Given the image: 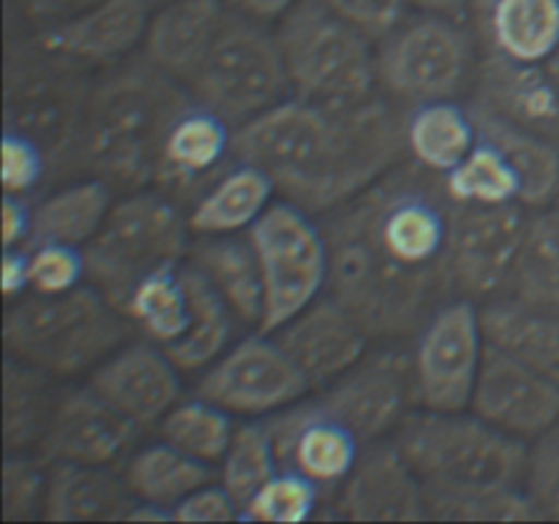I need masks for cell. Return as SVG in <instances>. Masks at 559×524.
<instances>
[{"label":"cell","mask_w":559,"mask_h":524,"mask_svg":"<svg viewBox=\"0 0 559 524\" xmlns=\"http://www.w3.org/2000/svg\"><path fill=\"white\" fill-rule=\"evenodd\" d=\"M524 489L533 497L540 519L559 522V420L544 434L535 437V445L530 448L527 473H524Z\"/></svg>","instance_id":"f6af8a7d"},{"label":"cell","mask_w":559,"mask_h":524,"mask_svg":"<svg viewBox=\"0 0 559 524\" xmlns=\"http://www.w3.org/2000/svg\"><path fill=\"white\" fill-rule=\"evenodd\" d=\"M273 194L276 186L262 169L238 162L197 196L186 222L197 238L243 233L271 207Z\"/></svg>","instance_id":"f546056e"},{"label":"cell","mask_w":559,"mask_h":524,"mask_svg":"<svg viewBox=\"0 0 559 524\" xmlns=\"http://www.w3.org/2000/svg\"><path fill=\"white\" fill-rule=\"evenodd\" d=\"M151 14V0H96L69 20L44 25L36 44L80 66L118 63L140 47Z\"/></svg>","instance_id":"603a6c76"},{"label":"cell","mask_w":559,"mask_h":524,"mask_svg":"<svg viewBox=\"0 0 559 524\" xmlns=\"http://www.w3.org/2000/svg\"><path fill=\"white\" fill-rule=\"evenodd\" d=\"M218 467H222V486L238 500L243 511L246 502L278 473V458L267 424L235 426V434Z\"/></svg>","instance_id":"b9f144b4"},{"label":"cell","mask_w":559,"mask_h":524,"mask_svg":"<svg viewBox=\"0 0 559 524\" xmlns=\"http://www.w3.org/2000/svg\"><path fill=\"white\" fill-rule=\"evenodd\" d=\"M407 120L380 96L349 104L284 98L238 126L235 162L273 180L278 194L306 213H331L399 167L407 153Z\"/></svg>","instance_id":"7a4b0ae2"},{"label":"cell","mask_w":559,"mask_h":524,"mask_svg":"<svg viewBox=\"0 0 559 524\" xmlns=\"http://www.w3.org/2000/svg\"><path fill=\"white\" fill-rule=\"evenodd\" d=\"M322 491L304 475L278 469L254 497L243 505L240 519L249 522H306L314 516V508L320 505Z\"/></svg>","instance_id":"7bdbcfd3"},{"label":"cell","mask_w":559,"mask_h":524,"mask_svg":"<svg viewBox=\"0 0 559 524\" xmlns=\"http://www.w3.org/2000/svg\"><path fill=\"white\" fill-rule=\"evenodd\" d=\"M271 431L278 469L304 475L325 491L338 489L358 464L364 445L338 418H333L320 402L289 404L265 420Z\"/></svg>","instance_id":"2e32d148"},{"label":"cell","mask_w":559,"mask_h":524,"mask_svg":"<svg viewBox=\"0 0 559 524\" xmlns=\"http://www.w3.org/2000/svg\"><path fill=\"white\" fill-rule=\"evenodd\" d=\"M33 235V207L25 196L5 194L3 200V249H25Z\"/></svg>","instance_id":"f907efd6"},{"label":"cell","mask_w":559,"mask_h":524,"mask_svg":"<svg viewBox=\"0 0 559 524\" xmlns=\"http://www.w3.org/2000/svg\"><path fill=\"white\" fill-rule=\"evenodd\" d=\"M153 5H162V3H167V0H151Z\"/></svg>","instance_id":"9f6ffc18"},{"label":"cell","mask_w":559,"mask_h":524,"mask_svg":"<svg viewBox=\"0 0 559 524\" xmlns=\"http://www.w3.org/2000/svg\"><path fill=\"white\" fill-rule=\"evenodd\" d=\"M191 102L178 80L147 60L123 66L91 91L71 156L112 189H145L169 129Z\"/></svg>","instance_id":"3957f363"},{"label":"cell","mask_w":559,"mask_h":524,"mask_svg":"<svg viewBox=\"0 0 559 524\" xmlns=\"http://www.w3.org/2000/svg\"><path fill=\"white\" fill-rule=\"evenodd\" d=\"M27 251V293L63 295L85 282V254L76 246L36 243Z\"/></svg>","instance_id":"ee69618b"},{"label":"cell","mask_w":559,"mask_h":524,"mask_svg":"<svg viewBox=\"0 0 559 524\" xmlns=\"http://www.w3.org/2000/svg\"><path fill=\"white\" fill-rule=\"evenodd\" d=\"M527 216L519 202L475 205L451 200L448 273L453 293L467 300H489L506 293Z\"/></svg>","instance_id":"4fadbf2b"},{"label":"cell","mask_w":559,"mask_h":524,"mask_svg":"<svg viewBox=\"0 0 559 524\" xmlns=\"http://www.w3.org/2000/svg\"><path fill=\"white\" fill-rule=\"evenodd\" d=\"M473 104L559 142V93L544 63H516L486 52L475 69Z\"/></svg>","instance_id":"cb8c5ba5"},{"label":"cell","mask_w":559,"mask_h":524,"mask_svg":"<svg viewBox=\"0 0 559 524\" xmlns=\"http://www.w3.org/2000/svg\"><path fill=\"white\" fill-rule=\"evenodd\" d=\"M338 513L349 522H415L426 513L424 480L393 442H371L342 484Z\"/></svg>","instance_id":"d6986e66"},{"label":"cell","mask_w":559,"mask_h":524,"mask_svg":"<svg viewBox=\"0 0 559 524\" xmlns=\"http://www.w3.org/2000/svg\"><path fill=\"white\" fill-rule=\"evenodd\" d=\"M233 142L235 131L222 115L191 102L164 140L153 186L169 200L200 196L227 169Z\"/></svg>","instance_id":"7402d4cb"},{"label":"cell","mask_w":559,"mask_h":524,"mask_svg":"<svg viewBox=\"0 0 559 524\" xmlns=\"http://www.w3.org/2000/svg\"><path fill=\"white\" fill-rule=\"evenodd\" d=\"M47 478L31 458L9 456L3 462V508L9 519L31 516L38 505H44Z\"/></svg>","instance_id":"c3c4849f"},{"label":"cell","mask_w":559,"mask_h":524,"mask_svg":"<svg viewBox=\"0 0 559 524\" xmlns=\"http://www.w3.org/2000/svg\"><path fill=\"white\" fill-rule=\"evenodd\" d=\"M175 522H233L240 519V505L224 486L205 484L173 508Z\"/></svg>","instance_id":"681fc988"},{"label":"cell","mask_w":559,"mask_h":524,"mask_svg":"<svg viewBox=\"0 0 559 524\" xmlns=\"http://www.w3.org/2000/svg\"><path fill=\"white\" fill-rule=\"evenodd\" d=\"M49 374L25 360H9L3 374V431L5 445L27 448L41 442L52 418Z\"/></svg>","instance_id":"f35d334b"},{"label":"cell","mask_w":559,"mask_h":524,"mask_svg":"<svg viewBox=\"0 0 559 524\" xmlns=\"http://www.w3.org/2000/svg\"><path fill=\"white\" fill-rule=\"evenodd\" d=\"M158 431L164 442L213 467V464H222L235 434V424L227 409L197 396L191 402L175 404L162 418Z\"/></svg>","instance_id":"ab89813d"},{"label":"cell","mask_w":559,"mask_h":524,"mask_svg":"<svg viewBox=\"0 0 559 524\" xmlns=\"http://www.w3.org/2000/svg\"><path fill=\"white\" fill-rule=\"evenodd\" d=\"M404 134H407V153L413 162L437 175L456 169L480 140L473 109L462 107L453 98L413 107Z\"/></svg>","instance_id":"1f68e13d"},{"label":"cell","mask_w":559,"mask_h":524,"mask_svg":"<svg viewBox=\"0 0 559 524\" xmlns=\"http://www.w3.org/2000/svg\"><path fill=\"white\" fill-rule=\"evenodd\" d=\"M278 347L304 371L311 388L331 385L366 355L369 333L333 295L317 298L273 331Z\"/></svg>","instance_id":"ffe728a7"},{"label":"cell","mask_w":559,"mask_h":524,"mask_svg":"<svg viewBox=\"0 0 559 524\" xmlns=\"http://www.w3.org/2000/svg\"><path fill=\"white\" fill-rule=\"evenodd\" d=\"M229 14L227 0H167L147 22L142 52L151 66L189 85Z\"/></svg>","instance_id":"d4e9b609"},{"label":"cell","mask_w":559,"mask_h":524,"mask_svg":"<svg viewBox=\"0 0 559 524\" xmlns=\"http://www.w3.org/2000/svg\"><path fill=\"white\" fill-rule=\"evenodd\" d=\"M298 0H227L235 14H243L257 22H278Z\"/></svg>","instance_id":"db71d44e"},{"label":"cell","mask_w":559,"mask_h":524,"mask_svg":"<svg viewBox=\"0 0 559 524\" xmlns=\"http://www.w3.org/2000/svg\"><path fill=\"white\" fill-rule=\"evenodd\" d=\"M131 322L91 284L63 295H22L3 320V342L14 358L52 377L96 369L126 342Z\"/></svg>","instance_id":"277c9868"},{"label":"cell","mask_w":559,"mask_h":524,"mask_svg":"<svg viewBox=\"0 0 559 524\" xmlns=\"http://www.w3.org/2000/svg\"><path fill=\"white\" fill-rule=\"evenodd\" d=\"M3 293L9 300L22 298L27 293V251L5 249L3 251Z\"/></svg>","instance_id":"f5cc1de1"},{"label":"cell","mask_w":559,"mask_h":524,"mask_svg":"<svg viewBox=\"0 0 559 524\" xmlns=\"http://www.w3.org/2000/svg\"><path fill=\"white\" fill-rule=\"evenodd\" d=\"M295 96L314 104H349L371 96L377 52L371 38L320 0H298L276 27Z\"/></svg>","instance_id":"52a82bcc"},{"label":"cell","mask_w":559,"mask_h":524,"mask_svg":"<svg viewBox=\"0 0 559 524\" xmlns=\"http://www.w3.org/2000/svg\"><path fill=\"white\" fill-rule=\"evenodd\" d=\"M506 293L519 303L559 311V211L527 218Z\"/></svg>","instance_id":"d590c367"},{"label":"cell","mask_w":559,"mask_h":524,"mask_svg":"<svg viewBox=\"0 0 559 524\" xmlns=\"http://www.w3.org/2000/svg\"><path fill=\"white\" fill-rule=\"evenodd\" d=\"M183 278L191 298L189 331L169 347H162L180 371H202L227 349L233 338L235 314L218 289L197 271L191 262H183Z\"/></svg>","instance_id":"836d02e7"},{"label":"cell","mask_w":559,"mask_h":524,"mask_svg":"<svg viewBox=\"0 0 559 524\" xmlns=\"http://www.w3.org/2000/svg\"><path fill=\"white\" fill-rule=\"evenodd\" d=\"M311 391L304 371L276 338L249 336L224 349L197 382V396L229 415H271L300 402Z\"/></svg>","instance_id":"5bb4252c"},{"label":"cell","mask_w":559,"mask_h":524,"mask_svg":"<svg viewBox=\"0 0 559 524\" xmlns=\"http://www.w3.org/2000/svg\"><path fill=\"white\" fill-rule=\"evenodd\" d=\"M140 431L134 420L118 413L93 388H82L55 402L41 451L52 462L112 467L129 456Z\"/></svg>","instance_id":"ac0fdd59"},{"label":"cell","mask_w":559,"mask_h":524,"mask_svg":"<svg viewBox=\"0 0 559 524\" xmlns=\"http://www.w3.org/2000/svg\"><path fill=\"white\" fill-rule=\"evenodd\" d=\"M486 338L473 300L442 303L418 331L413 353L415 402L424 409L462 413L469 407Z\"/></svg>","instance_id":"7c38bea8"},{"label":"cell","mask_w":559,"mask_h":524,"mask_svg":"<svg viewBox=\"0 0 559 524\" xmlns=\"http://www.w3.org/2000/svg\"><path fill=\"white\" fill-rule=\"evenodd\" d=\"M413 398V358L399 349H382L364 355L353 369L336 377L317 402L342 420L366 448L385 440L402 426Z\"/></svg>","instance_id":"9a60e30c"},{"label":"cell","mask_w":559,"mask_h":524,"mask_svg":"<svg viewBox=\"0 0 559 524\" xmlns=\"http://www.w3.org/2000/svg\"><path fill=\"white\" fill-rule=\"evenodd\" d=\"M41 49L9 71L5 91V129L31 136L49 162L74 153L76 134L85 118L93 87L82 66Z\"/></svg>","instance_id":"8fae6325"},{"label":"cell","mask_w":559,"mask_h":524,"mask_svg":"<svg viewBox=\"0 0 559 524\" xmlns=\"http://www.w3.org/2000/svg\"><path fill=\"white\" fill-rule=\"evenodd\" d=\"M178 366L158 344L134 342L115 349L93 369L91 388L140 429L162 424L180 402Z\"/></svg>","instance_id":"44dd1931"},{"label":"cell","mask_w":559,"mask_h":524,"mask_svg":"<svg viewBox=\"0 0 559 524\" xmlns=\"http://www.w3.org/2000/svg\"><path fill=\"white\" fill-rule=\"evenodd\" d=\"M189 262L218 289L235 320L260 325L265 311V284L251 238L202 235L189 246Z\"/></svg>","instance_id":"83f0119b"},{"label":"cell","mask_w":559,"mask_h":524,"mask_svg":"<svg viewBox=\"0 0 559 524\" xmlns=\"http://www.w3.org/2000/svg\"><path fill=\"white\" fill-rule=\"evenodd\" d=\"M557 211H559V194H557Z\"/></svg>","instance_id":"6f0895ef"},{"label":"cell","mask_w":559,"mask_h":524,"mask_svg":"<svg viewBox=\"0 0 559 524\" xmlns=\"http://www.w3.org/2000/svg\"><path fill=\"white\" fill-rule=\"evenodd\" d=\"M265 284L260 331L273 333L314 303L328 287V240L311 213L293 202H276L249 227Z\"/></svg>","instance_id":"9c48e42d"},{"label":"cell","mask_w":559,"mask_h":524,"mask_svg":"<svg viewBox=\"0 0 559 524\" xmlns=\"http://www.w3.org/2000/svg\"><path fill=\"white\" fill-rule=\"evenodd\" d=\"M448 196L453 202H475V205H508V202H519L522 205V189L502 158V153L486 140H478L475 151L442 175Z\"/></svg>","instance_id":"60d3db41"},{"label":"cell","mask_w":559,"mask_h":524,"mask_svg":"<svg viewBox=\"0 0 559 524\" xmlns=\"http://www.w3.org/2000/svg\"><path fill=\"white\" fill-rule=\"evenodd\" d=\"M473 413L519 440H535L559 420V382L486 344Z\"/></svg>","instance_id":"e0dca14e"},{"label":"cell","mask_w":559,"mask_h":524,"mask_svg":"<svg viewBox=\"0 0 559 524\" xmlns=\"http://www.w3.org/2000/svg\"><path fill=\"white\" fill-rule=\"evenodd\" d=\"M473 38L462 20L442 14L407 16L377 49V85L404 104L453 98L473 71Z\"/></svg>","instance_id":"30bf717a"},{"label":"cell","mask_w":559,"mask_h":524,"mask_svg":"<svg viewBox=\"0 0 559 524\" xmlns=\"http://www.w3.org/2000/svg\"><path fill=\"white\" fill-rule=\"evenodd\" d=\"M47 153L20 131L5 129L3 134V191L14 196H25L36 189L47 172Z\"/></svg>","instance_id":"bcb514c9"},{"label":"cell","mask_w":559,"mask_h":524,"mask_svg":"<svg viewBox=\"0 0 559 524\" xmlns=\"http://www.w3.org/2000/svg\"><path fill=\"white\" fill-rule=\"evenodd\" d=\"M478 136L495 145L513 169L524 207H544L559 194V142L530 131L480 104H469Z\"/></svg>","instance_id":"4316f807"},{"label":"cell","mask_w":559,"mask_h":524,"mask_svg":"<svg viewBox=\"0 0 559 524\" xmlns=\"http://www.w3.org/2000/svg\"><path fill=\"white\" fill-rule=\"evenodd\" d=\"M112 186L98 178L66 186L33 207L31 243H63L85 249L112 211Z\"/></svg>","instance_id":"d6a6232c"},{"label":"cell","mask_w":559,"mask_h":524,"mask_svg":"<svg viewBox=\"0 0 559 524\" xmlns=\"http://www.w3.org/2000/svg\"><path fill=\"white\" fill-rule=\"evenodd\" d=\"M409 5L426 11V14H442L453 16V20H462L469 16V0H409Z\"/></svg>","instance_id":"11a10c76"},{"label":"cell","mask_w":559,"mask_h":524,"mask_svg":"<svg viewBox=\"0 0 559 524\" xmlns=\"http://www.w3.org/2000/svg\"><path fill=\"white\" fill-rule=\"evenodd\" d=\"M469 16L486 52L540 63L559 49V0H469Z\"/></svg>","instance_id":"484cf974"},{"label":"cell","mask_w":559,"mask_h":524,"mask_svg":"<svg viewBox=\"0 0 559 524\" xmlns=\"http://www.w3.org/2000/svg\"><path fill=\"white\" fill-rule=\"evenodd\" d=\"M328 293L371 338L424 327L453 293L448 273L451 196L442 175L399 164L325 213Z\"/></svg>","instance_id":"6da1fadb"},{"label":"cell","mask_w":559,"mask_h":524,"mask_svg":"<svg viewBox=\"0 0 559 524\" xmlns=\"http://www.w3.org/2000/svg\"><path fill=\"white\" fill-rule=\"evenodd\" d=\"M123 317L140 327L147 342L169 347L178 342L191 322V298L183 278V262L178 267L156 273L131 293Z\"/></svg>","instance_id":"8d00e7d4"},{"label":"cell","mask_w":559,"mask_h":524,"mask_svg":"<svg viewBox=\"0 0 559 524\" xmlns=\"http://www.w3.org/2000/svg\"><path fill=\"white\" fill-rule=\"evenodd\" d=\"M93 3L96 0H22V9L33 20L44 22V25H52V22L69 20V16L91 9Z\"/></svg>","instance_id":"816d5d0a"},{"label":"cell","mask_w":559,"mask_h":524,"mask_svg":"<svg viewBox=\"0 0 559 524\" xmlns=\"http://www.w3.org/2000/svg\"><path fill=\"white\" fill-rule=\"evenodd\" d=\"M396 445L424 486H522L530 448L478 415L407 413L396 429Z\"/></svg>","instance_id":"8992f818"},{"label":"cell","mask_w":559,"mask_h":524,"mask_svg":"<svg viewBox=\"0 0 559 524\" xmlns=\"http://www.w3.org/2000/svg\"><path fill=\"white\" fill-rule=\"evenodd\" d=\"M429 519L445 522H524L540 519L533 497L522 486H424Z\"/></svg>","instance_id":"74e56055"},{"label":"cell","mask_w":559,"mask_h":524,"mask_svg":"<svg viewBox=\"0 0 559 524\" xmlns=\"http://www.w3.org/2000/svg\"><path fill=\"white\" fill-rule=\"evenodd\" d=\"M134 497L123 478H115L104 467L55 462L44 491V519L49 522H96V519H126Z\"/></svg>","instance_id":"4dcf8cb0"},{"label":"cell","mask_w":559,"mask_h":524,"mask_svg":"<svg viewBox=\"0 0 559 524\" xmlns=\"http://www.w3.org/2000/svg\"><path fill=\"white\" fill-rule=\"evenodd\" d=\"M486 344L559 382V311L506 298L480 309Z\"/></svg>","instance_id":"f1b7e54d"},{"label":"cell","mask_w":559,"mask_h":524,"mask_svg":"<svg viewBox=\"0 0 559 524\" xmlns=\"http://www.w3.org/2000/svg\"><path fill=\"white\" fill-rule=\"evenodd\" d=\"M189 222L162 191H131L115 202L96 238L82 249L85 282L123 314L131 293L189 257Z\"/></svg>","instance_id":"5b68a950"},{"label":"cell","mask_w":559,"mask_h":524,"mask_svg":"<svg viewBox=\"0 0 559 524\" xmlns=\"http://www.w3.org/2000/svg\"><path fill=\"white\" fill-rule=\"evenodd\" d=\"M191 96L229 126H243L293 91L276 31L229 9L211 52L189 80Z\"/></svg>","instance_id":"ba28073f"},{"label":"cell","mask_w":559,"mask_h":524,"mask_svg":"<svg viewBox=\"0 0 559 524\" xmlns=\"http://www.w3.org/2000/svg\"><path fill=\"white\" fill-rule=\"evenodd\" d=\"M325 9L358 27L371 41H382L407 20L409 0H320Z\"/></svg>","instance_id":"7dc6e473"},{"label":"cell","mask_w":559,"mask_h":524,"mask_svg":"<svg viewBox=\"0 0 559 524\" xmlns=\"http://www.w3.org/2000/svg\"><path fill=\"white\" fill-rule=\"evenodd\" d=\"M211 464L191 458L189 453L178 451L164 440L158 445L131 453L123 467V484L129 495L134 500L156 502L164 508H175L191 491L211 484Z\"/></svg>","instance_id":"e575fe53"}]
</instances>
